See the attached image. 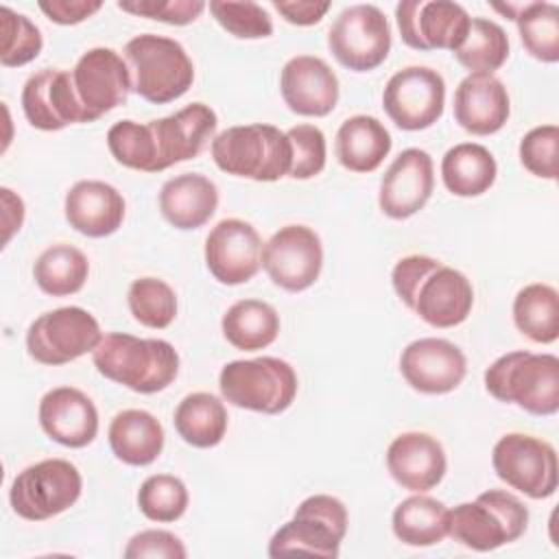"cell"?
<instances>
[{"instance_id": "1", "label": "cell", "mask_w": 559, "mask_h": 559, "mask_svg": "<svg viewBox=\"0 0 559 559\" xmlns=\"http://www.w3.org/2000/svg\"><path fill=\"white\" fill-rule=\"evenodd\" d=\"M400 301L432 328L461 325L474 306V288L465 273L432 255H404L391 271Z\"/></svg>"}, {"instance_id": "2", "label": "cell", "mask_w": 559, "mask_h": 559, "mask_svg": "<svg viewBox=\"0 0 559 559\" xmlns=\"http://www.w3.org/2000/svg\"><path fill=\"white\" fill-rule=\"evenodd\" d=\"M92 362L103 378L142 395L164 391L179 373V354L173 343L124 332L103 334Z\"/></svg>"}, {"instance_id": "3", "label": "cell", "mask_w": 559, "mask_h": 559, "mask_svg": "<svg viewBox=\"0 0 559 559\" xmlns=\"http://www.w3.org/2000/svg\"><path fill=\"white\" fill-rule=\"evenodd\" d=\"M485 389L502 404L548 417L559 411V358L526 349L507 352L485 369Z\"/></svg>"}, {"instance_id": "4", "label": "cell", "mask_w": 559, "mask_h": 559, "mask_svg": "<svg viewBox=\"0 0 559 559\" xmlns=\"http://www.w3.org/2000/svg\"><path fill=\"white\" fill-rule=\"evenodd\" d=\"M210 153L223 173L251 181H277L288 177L293 164L286 131L266 122L227 127L214 135Z\"/></svg>"}, {"instance_id": "5", "label": "cell", "mask_w": 559, "mask_h": 559, "mask_svg": "<svg viewBox=\"0 0 559 559\" xmlns=\"http://www.w3.org/2000/svg\"><path fill=\"white\" fill-rule=\"evenodd\" d=\"M131 92L153 105L181 98L194 83V63L186 48L170 37L144 33L124 44Z\"/></svg>"}, {"instance_id": "6", "label": "cell", "mask_w": 559, "mask_h": 559, "mask_svg": "<svg viewBox=\"0 0 559 559\" xmlns=\"http://www.w3.org/2000/svg\"><path fill=\"white\" fill-rule=\"evenodd\" d=\"M528 528V509L511 491L487 489L472 502L450 509L448 537L461 546L489 552L504 544L518 542Z\"/></svg>"}, {"instance_id": "7", "label": "cell", "mask_w": 559, "mask_h": 559, "mask_svg": "<svg viewBox=\"0 0 559 559\" xmlns=\"http://www.w3.org/2000/svg\"><path fill=\"white\" fill-rule=\"evenodd\" d=\"M297 373L290 362L275 356L231 360L218 373V389L231 406L280 415L297 395Z\"/></svg>"}, {"instance_id": "8", "label": "cell", "mask_w": 559, "mask_h": 559, "mask_svg": "<svg viewBox=\"0 0 559 559\" xmlns=\"http://www.w3.org/2000/svg\"><path fill=\"white\" fill-rule=\"evenodd\" d=\"M347 507L338 498L330 493L308 496L299 502L293 518L273 533L269 557L306 552L336 559L347 533Z\"/></svg>"}, {"instance_id": "9", "label": "cell", "mask_w": 559, "mask_h": 559, "mask_svg": "<svg viewBox=\"0 0 559 559\" xmlns=\"http://www.w3.org/2000/svg\"><path fill=\"white\" fill-rule=\"evenodd\" d=\"M83 489L81 472L66 459H44L22 472L11 483L9 502L15 515L28 522H44L68 511Z\"/></svg>"}, {"instance_id": "10", "label": "cell", "mask_w": 559, "mask_h": 559, "mask_svg": "<svg viewBox=\"0 0 559 559\" xmlns=\"http://www.w3.org/2000/svg\"><path fill=\"white\" fill-rule=\"evenodd\" d=\"M491 465L507 487L533 500L550 498L557 491V452L539 437L524 432H509L500 437L491 450Z\"/></svg>"}, {"instance_id": "11", "label": "cell", "mask_w": 559, "mask_h": 559, "mask_svg": "<svg viewBox=\"0 0 559 559\" xmlns=\"http://www.w3.org/2000/svg\"><path fill=\"white\" fill-rule=\"evenodd\" d=\"M100 338L103 332L92 312L79 306H63L39 314L28 325L26 352L39 365L59 367L94 352Z\"/></svg>"}, {"instance_id": "12", "label": "cell", "mask_w": 559, "mask_h": 559, "mask_svg": "<svg viewBox=\"0 0 559 559\" xmlns=\"http://www.w3.org/2000/svg\"><path fill=\"white\" fill-rule=\"evenodd\" d=\"M334 59L354 72H371L391 50V26L376 4L345 7L328 31Z\"/></svg>"}, {"instance_id": "13", "label": "cell", "mask_w": 559, "mask_h": 559, "mask_svg": "<svg viewBox=\"0 0 559 559\" xmlns=\"http://www.w3.org/2000/svg\"><path fill=\"white\" fill-rule=\"evenodd\" d=\"M445 81L426 66L397 70L384 85L382 107L402 131H424L443 116Z\"/></svg>"}, {"instance_id": "14", "label": "cell", "mask_w": 559, "mask_h": 559, "mask_svg": "<svg viewBox=\"0 0 559 559\" xmlns=\"http://www.w3.org/2000/svg\"><path fill=\"white\" fill-rule=\"evenodd\" d=\"M321 266V238L308 225L280 227L262 245V269L282 290L301 293L310 288L319 280Z\"/></svg>"}, {"instance_id": "15", "label": "cell", "mask_w": 559, "mask_h": 559, "mask_svg": "<svg viewBox=\"0 0 559 559\" xmlns=\"http://www.w3.org/2000/svg\"><path fill=\"white\" fill-rule=\"evenodd\" d=\"M395 22L408 48L454 52L465 41L472 17L452 0H404L395 7Z\"/></svg>"}, {"instance_id": "16", "label": "cell", "mask_w": 559, "mask_h": 559, "mask_svg": "<svg viewBox=\"0 0 559 559\" xmlns=\"http://www.w3.org/2000/svg\"><path fill=\"white\" fill-rule=\"evenodd\" d=\"M72 74V87L87 122L127 103L131 92V72L122 55L114 48L96 46L79 57Z\"/></svg>"}, {"instance_id": "17", "label": "cell", "mask_w": 559, "mask_h": 559, "mask_svg": "<svg viewBox=\"0 0 559 559\" xmlns=\"http://www.w3.org/2000/svg\"><path fill=\"white\" fill-rule=\"evenodd\" d=\"M203 255L216 282L240 286L253 280L262 266V238L251 223L223 218L210 229Z\"/></svg>"}, {"instance_id": "18", "label": "cell", "mask_w": 559, "mask_h": 559, "mask_svg": "<svg viewBox=\"0 0 559 559\" xmlns=\"http://www.w3.org/2000/svg\"><path fill=\"white\" fill-rule=\"evenodd\" d=\"M216 124L218 118L205 103H190L170 116L148 120L155 151V173L197 157L205 144L214 140Z\"/></svg>"}, {"instance_id": "19", "label": "cell", "mask_w": 559, "mask_h": 559, "mask_svg": "<svg viewBox=\"0 0 559 559\" xmlns=\"http://www.w3.org/2000/svg\"><path fill=\"white\" fill-rule=\"evenodd\" d=\"M400 373L411 389L426 395H443L463 382L467 360L454 343L428 336L402 349Z\"/></svg>"}, {"instance_id": "20", "label": "cell", "mask_w": 559, "mask_h": 559, "mask_svg": "<svg viewBox=\"0 0 559 559\" xmlns=\"http://www.w3.org/2000/svg\"><path fill=\"white\" fill-rule=\"evenodd\" d=\"M435 188L432 157L424 148H404L380 179L378 205L384 216L404 221L428 203Z\"/></svg>"}, {"instance_id": "21", "label": "cell", "mask_w": 559, "mask_h": 559, "mask_svg": "<svg viewBox=\"0 0 559 559\" xmlns=\"http://www.w3.org/2000/svg\"><path fill=\"white\" fill-rule=\"evenodd\" d=\"M20 100L28 124L41 131H59L68 124L87 122L76 100L70 70L41 68L31 74Z\"/></svg>"}, {"instance_id": "22", "label": "cell", "mask_w": 559, "mask_h": 559, "mask_svg": "<svg viewBox=\"0 0 559 559\" xmlns=\"http://www.w3.org/2000/svg\"><path fill=\"white\" fill-rule=\"evenodd\" d=\"M280 92L293 114L323 118L334 111L341 87L338 76L321 57L297 55L280 72Z\"/></svg>"}, {"instance_id": "23", "label": "cell", "mask_w": 559, "mask_h": 559, "mask_svg": "<svg viewBox=\"0 0 559 559\" xmlns=\"http://www.w3.org/2000/svg\"><path fill=\"white\" fill-rule=\"evenodd\" d=\"M386 469L400 487L413 493H426L445 476V450L428 432H402L386 448Z\"/></svg>"}, {"instance_id": "24", "label": "cell", "mask_w": 559, "mask_h": 559, "mask_svg": "<svg viewBox=\"0 0 559 559\" xmlns=\"http://www.w3.org/2000/svg\"><path fill=\"white\" fill-rule=\"evenodd\" d=\"M37 417L48 439L66 448H85L98 435V411L76 386H57L44 393Z\"/></svg>"}, {"instance_id": "25", "label": "cell", "mask_w": 559, "mask_h": 559, "mask_svg": "<svg viewBox=\"0 0 559 559\" xmlns=\"http://www.w3.org/2000/svg\"><path fill=\"white\" fill-rule=\"evenodd\" d=\"M63 214L74 231L87 238H105L120 229L127 203L111 183L83 179L66 192Z\"/></svg>"}, {"instance_id": "26", "label": "cell", "mask_w": 559, "mask_h": 559, "mask_svg": "<svg viewBox=\"0 0 559 559\" xmlns=\"http://www.w3.org/2000/svg\"><path fill=\"white\" fill-rule=\"evenodd\" d=\"M454 120L472 135L500 131L511 114L504 83L493 74H467L454 90Z\"/></svg>"}, {"instance_id": "27", "label": "cell", "mask_w": 559, "mask_h": 559, "mask_svg": "<svg viewBox=\"0 0 559 559\" xmlns=\"http://www.w3.org/2000/svg\"><path fill=\"white\" fill-rule=\"evenodd\" d=\"M157 201L162 216L175 229H199L218 207V188L201 173H183L162 186Z\"/></svg>"}, {"instance_id": "28", "label": "cell", "mask_w": 559, "mask_h": 559, "mask_svg": "<svg viewBox=\"0 0 559 559\" xmlns=\"http://www.w3.org/2000/svg\"><path fill=\"white\" fill-rule=\"evenodd\" d=\"M391 133L376 116L356 114L338 127L334 153L349 173H373L391 153Z\"/></svg>"}, {"instance_id": "29", "label": "cell", "mask_w": 559, "mask_h": 559, "mask_svg": "<svg viewBox=\"0 0 559 559\" xmlns=\"http://www.w3.org/2000/svg\"><path fill=\"white\" fill-rule=\"evenodd\" d=\"M107 439L118 461L144 467L157 461L164 450V426L148 411L127 408L111 419Z\"/></svg>"}, {"instance_id": "30", "label": "cell", "mask_w": 559, "mask_h": 559, "mask_svg": "<svg viewBox=\"0 0 559 559\" xmlns=\"http://www.w3.org/2000/svg\"><path fill=\"white\" fill-rule=\"evenodd\" d=\"M498 177V164L491 151L476 142H461L445 151L441 159V179L454 197H480Z\"/></svg>"}, {"instance_id": "31", "label": "cell", "mask_w": 559, "mask_h": 559, "mask_svg": "<svg viewBox=\"0 0 559 559\" xmlns=\"http://www.w3.org/2000/svg\"><path fill=\"white\" fill-rule=\"evenodd\" d=\"M450 509L426 493H415L404 498L391 518L395 537L415 548H426L443 542L448 537Z\"/></svg>"}, {"instance_id": "32", "label": "cell", "mask_w": 559, "mask_h": 559, "mask_svg": "<svg viewBox=\"0 0 559 559\" xmlns=\"http://www.w3.org/2000/svg\"><path fill=\"white\" fill-rule=\"evenodd\" d=\"M221 330L225 341L236 349L258 352L275 343L280 334V314L262 299H240L225 310Z\"/></svg>"}, {"instance_id": "33", "label": "cell", "mask_w": 559, "mask_h": 559, "mask_svg": "<svg viewBox=\"0 0 559 559\" xmlns=\"http://www.w3.org/2000/svg\"><path fill=\"white\" fill-rule=\"evenodd\" d=\"M173 424L177 435L192 448H214L223 441L229 417L225 404L205 391L188 393L175 408Z\"/></svg>"}, {"instance_id": "34", "label": "cell", "mask_w": 559, "mask_h": 559, "mask_svg": "<svg viewBox=\"0 0 559 559\" xmlns=\"http://www.w3.org/2000/svg\"><path fill=\"white\" fill-rule=\"evenodd\" d=\"M90 275L87 255L74 245H52L44 249L33 264V280L50 297L79 293Z\"/></svg>"}, {"instance_id": "35", "label": "cell", "mask_w": 559, "mask_h": 559, "mask_svg": "<svg viewBox=\"0 0 559 559\" xmlns=\"http://www.w3.org/2000/svg\"><path fill=\"white\" fill-rule=\"evenodd\" d=\"M513 323L533 343L559 338V295L550 284H526L513 299Z\"/></svg>"}, {"instance_id": "36", "label": "cell", "mask_w": 559, "mask_h": 559, "mask_svg": "<svg viewBox=\"0 0 559 559\" xmlns=\"http://www.w3.org/2000/svg\"><path fill=\"white\" fill-rule=\"evenodd\" d=\"M452 55L469 74H493L509 57V37L498 22L472 17L465 41Z\"/></svg>"}, {"instance_id": "37", "label": "cell", "mask_w": 559, "mask_h": 559, "mask_svg": "<svg viewBox=\"0 0 559 559\" xmlns=\"http://www.w3.org/2000/svg\"><path fill=\"white\" fill-rule=\"evenodd\" d=\"M524 50L544 63L559 61V7L552 2H526L515 13Z\"/></svg>"}, {"instance_id": "38", "label": "cell", "mask_w": 559, "mask_h": 559, "mask_svg": "<svg viewBox=\"0 0 559 559\" xmlns=\"http://www.w3.org/2000/svg\"><path fill=\"white\" fill-rule=\"evenodd\" d=\"M127 306L133 319L151 330H164L177 317V295L159 277L133 280L127 293Z\"/></svg>"}, {"instance_id": "39", "label": "cell", "mask_w": 559, "mask_h": 559, "mask_svg": "<svg viewBox=\"0 0 559 559\" xmlns=\"http://www.w3.org/2000/svg\"><path fill=\"white\" fill-rule=\"evenodd\" d=\"M190 496L181 478L173 474H153L138 489V507L151 522H175L188 509Z\"/></svg>"}, {"instance_id": "40", "label": "cell", "mask_w": 559, "mask_h": 559, "mask_svg": "<svg viewBox=\"0 0 559 559\" xmlns=\"http://www.w3.org/2000/svg\"><path fill=\"white\" fill-rule=\"evenodd\" d=\"M107 148L120 166L140 173H155V151L148 122H114L107 131Z\"/></svg>"}, {"instance_id": "41", "label": "cell", "mask_w": 559, "mask_h": 559, "mask_svg": "<svg viewBox=\"0 0 559 559\" xmlns=\"http://www.w3.org/2000/svg\"><path fill=\"white\" fill-rule=\"evenodd\" d=\"M0 26H2L0 63L4 68H22L39 57L44 48V37H41V31L26 15L2 4Z\"/></svg>"}, {"instance_id": "42", "label": "cell", "mask_w": 559, "mask_h": 559, "mask_svg": "<svg viewBox=\"0 0 559 559\" xmlns=\"http://www.w3.org/2000/svg\"><path fill=\"white\" fill-rule=\"evenodd\" d=\"M212 17L225 28L229 35L238 39H264L273 35V20L269 11L251 0H212L210 4Z\"/></svg>"}, {"instance_id": "43", "label": "cell", "mask_w": 559, "mask_h": 559, "mask_svg": "<svg viewBox=\"0 0 559 559\" xmlns=\"http://www.w3.org/2000/svg\"><path fill=\"white\" fill-rule=\"evenodd\" d=\"M520 162L522 166L539 177L555 181L559 175V129L557 124L533 127L520 140Z\"/></svg>"}, {"instance_id": "44", "label": "cell", "mask_w": 559, "mask_h": 559, "mask_svg": "<svg viewBox=\"0 0 559 559\" xmlns=\"http://www.w3.org/2000/svg\"><path fill=\"white\" fill-rule=\"evenodd\" d=\"M293 148V164H290V179H312L323 173L328 159V144L325 135L314 124H295L286 131Z\"/></svg>"}, {"instance_id": "45", "label": "cell", "mask_w": 559, "mask_h": 559, "mask_svg": "<svg viewBox=\"0 0 559 559\" xmlns=\"http://www.w3.org/2000/svg\"><path fill=\"white\" fill-rule=\"evenodd\" d=\"M116 7L124 13L157 20L170 26L192 24L207 9L203 0H120Z\"/></svg>"}, {"instance_id": "46", "label": "cell", "mask_w": 559, "mask_h": 559, "mask_svg": "<svg viewBox=\"0 0 559 559\" xmlns=\"http://www.w3.org/2000/svg\"><path fill=\"white\" fill-rule=\"evenodd\" d=\"M186 555L188 550L183 542L175 533L162 528L135 533L124 548L127 559H186Z\"/></svg>"}, {"instance_id": "47", "label": "cell", "mask_w": 559, "mask_h": 559, "mask_svg": "<svg viewBox=\"0 0 559 559\" xmlns=\"http://www.w3.org/2000/svg\"><path fill=\"white\" fill-rule=\"evenodd\" d=\"M41 13L61 26H74L103 9L100 0H39Z\"/></svg>"}, {"instance_id": "48", "label": "cell", "mask_w": 559, "mask_h": 559, "mask_svg": "<svg viewBox=\"0 0 559 559\" xmlns=\"http://www.w3.org/2000/svg\"><path fill=\"white\" fill-rule=\"evenodd\" d=\"M330 2H317V0H273V9L295 26H312L323 20V15L330 11Z\"/></svg>"}, {"instance_id": "49", "label": "cell", "mask_w": 559, "mask_h": 559, "mask_svg": "<svg viewBox=\"0 0 559 559\" xmlns=\"http://www.w3.org/2000/svg\"><path fill=\"white\" fill-rule=\"evenodd\" d=\"M2 194V225H4V238L2 245H9L15 231L22 229L24 223V201L20 194H15L11 188H0Z\"/></svg>"}]
</instances>
